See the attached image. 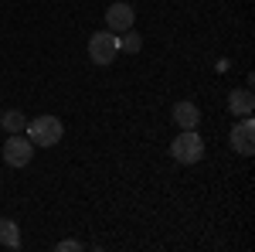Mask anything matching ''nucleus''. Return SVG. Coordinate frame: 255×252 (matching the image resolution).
I'll return each instance as SVG.
<instances>
[{
    "mask_svg": "<svg viewBox=\"0 0 255 252\" xmlns=\"http://www.w3.org/2000/svg\"><path fill=\"white\" fill-rule=\"evenodd\" d=\"M170 154H174L177 164H197L204 157V140L194 130H180V136L170 143Z\"/></svg>",
    "mask_w": 255,
    "mask_h": 252,
    "instance_id": "f03ea898",
    "label": "nucleus"
},
{
    "mask_svg": "<svg viewBox=\"0 0 255 252\" xmlns=\"http://www.w3.org/2000/svg\"><path fill=\"white\" fill-rule=\"evenodd\" d=\"M72 249H82L79 239H65V242H58V252H72Z\"/></svg>",
    "mask_w": 255,
    "mask_h": 252,
    "instance_id": "f8f14e48",
    "label": "nucleus"
},
{
    "mask_svg": "<svg viewBox=\"0 0 255 252\" xmlns=\"http://www.w3.org/2000/svg\"><path fill=\"white\" fill-rule=\"evenodd\" d=\"M133 7L129 3H109V10H106V31H113V34H123V31H129L133 27Z\"/></svg>",
    "mask_w": 255,
    "mask_h": 252,
    "instance_id": "39448f33",
    "label": "nucleus"
},
{
    "mask_svg": "<svg viewBox=\"0 0 255 252\" xmlns=\"http://www.w3.org/2000/svg\"><path fill=\"white\" fill-rule=\"evenodd\" d=\"M0 246H7V249H20V229H17V222L0 218Z\"/></svg>",
    "mask_w": 255,
    "mask_h": 252,
    "instance_id": "1a4fd4ad",
    "label": "nucleus"
},
{
    "mask_svg": "<svg viewBox=\"0 0 255 252\" xmlns=\"http://www.w3.org/2000/svg\"><path fill=\"white\" fill-rule=\"evenodd\" d=\"M174 123L180 130H194L197 123H201V113H197L194 102H177L174 106Z\"/></svg>",
    "mask_w": 255,
    "mask_h": 252,
    "instance_id": "0eeeda50",
    "label": "nucleus"
},
{
    "mask_svg": "<svg viewBox=\"0 0 255 252\" xmlns=\"http://www.w3.org/2000/svg\"><path fill=\"white\" fill-rule=\"evenodd\" d=\"M232 147H235L242 157L255 154V123L252 119H242L235 130H232Z\"/></svg>",
    "mask_w": 255,
    "mask_h": 252,
    "instance_id": "423d86ee",
    "label": "nucleus"
},
{
    "mask_svg": "<svg viewBox=\"0 0 255 252\" xmlns=\"http://www.w3.org/2000/svg\"><path fill=\"white\" fill-rule=\"evenodd\" d=\"M123 34H126V38L119 41V48H126V51H139V48H143V38H139L133 27H129V31H123Z\"/></svg>",
    "mask_w": 255,
    "mask_h": 252,
    "instance_id": "9b49d317",
    "label": "nucleus"
},
{
    "mask_svg": "<svg viewBox=\"0 0 255 252\" xmlns=\"http://www.w3.org/2000/svg\"><path fill=\"white\" fill-rule=\"evenodd\" d=\"M31 157H34V143H31L24 133H10L7 136V143H3V160H7L10 167L31 164Z\"/></svg>",
    "mask_w": 255,
    "mask_h": 252,
    "instance_id": "20e7f679",
    "label": "nucleus"
},
{
    "mask_svg": "<svg viewBox=\"0 0 255 252\" xmlns=\"http://www.w3.org/2000/svg\"><path fill=\"white\" fill-rule=\"evenodd\" d=\"M0 123H3V130H7V133H24V126H27V116H24L20 109H7V113L0 116Z\"/></svg>",
    "mask_w": 255,
    "mask_h": 252,
    "instance_id": "9d476101",
    "label": "nucleus"
},
{
    "mask_svg": "<svg viewBox=\"0 0 255 252\" xmlns=\"http://www.w3.org/2000/svg\"><path fill=\"white\" fill-rule=\"evenodd\" d=\"M24 133H27V140L34 147H55L61 140V133H65V126H61L58 116H38V119H27Z\"/></svg>",
    "mask_w": 255,
    "mask_h": 252,
    "instance_id": "f257e3e1",
    "label": "nucleus"
},
{
    "mask_svg": "<svg viewBox=\"0 0 255 252\" xmlns=\"http://www.w3.org/2000/svg\"><path fill=\"white\" fill-rule=\"evenodd\" d=\"M252 106H255L252 89H245V92H232V96H228V109L238 113V116H249V113H252Z\"/></svg>",
    "mask_w": 255,
    "mask_h": 252,
    "instance_id": "6e6552de",
    "label": "nucleus"
},
{
    "mask_svg": "<svg viewBox=\"0 0 255 252\" xmlns=\"http://www.w3.org/2000/svg\"><path fill=\"white\" fill-rule=\"evenodd\" d=\"M119 55V38L113 31H96L89 38V58L96 65H113V58Z\"/></svg>",
    "mask_w": 255,
    "mask_h": 252,
    "instance_id": "7ed1b4c3",
    "label": "nucleus"
}]
</instances>
